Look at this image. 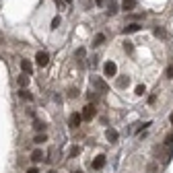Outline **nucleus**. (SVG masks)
Listing matches in <instances>:
<instances>
[{"instance_id": "f257e3e1", "label": "nucleus", "mask_w": 173, "mask_h": 173, "mask_svg": "<svg viewBox=\"0 0 173 173\" xmlns=\"http://www.w3.org/2000/svg\"><path fill=\"white\" fill-rule=\"evenodd\" d=\"M35 60H37V66H48L49 64V54L48 52H37V56H35Z\"/></svg>"}, {"instance_id": "f03ea898", "label": "nucleus", "mask_w": 173, "mask_h": 173, "mask_svg": "<svg viewBox=\"0 0 173 173\" xmlns=\"http://www.w3.org/2000/svg\"><path fill=\"white\" fill-rule=\"evenodd\" d=\"M103 72H105V76H115V74H118V66H115V62H105Z\"/></svg>"}, {"instance_id": "7ed1b4c3", "label": "nucleus", "mask_w": 173, "mask_h": 173, "mask_svg": "<svg viewBox=\"0 0 173 173\" xmlns=\"http://www.w3.org/2000/svg\"><path fill=\"white\" fill-rule=\"evenodd\" d=\"M93 87H97V89L101 91V93H105V91L109 89V87H107V83H105V80L101 79V76H93Z\"/></svg>"}, {"instance_id": "20e7f679", "label": "nucleus", "mask_w": 173, "mask_h": 173, "mask_svg": "<svg viewBox=\"0 0 173 173\" xmlns=\"http://www.w3.org/2000/svg\"><path fill=\"white\" fill-rule=\"evenodd\" d=\"M80 122H83V118H80V114H76V111H74V114H70V118H68V124L72 126V128H79V126H80Z\"/></svg>"}, {"instance_id": "39448f33", "label": "nucleus", "mask_w": 173, "mask_h": 173, "mask_svg": "<svg viewBox=\"0 0 173 173\" xmlns=\"http://www.w3.org/2000/svg\"><path fill=\"white\" fill-rule=\"evenodd\" d=\"M93 115H95V107H93V105H87V107L83 109L80 118H83V120H93Z\"/></svg>"}, {"instance_id": "423d86ee", "label": "nucleus", "mask_w": 173, "mask_h": 173, "mask_svg": "<svg viewBox=\"0 0 173 173\" xmlns=\"http://www.w3.org/2000/svg\"><path fill=\"white\" fill-rule=\"evenodd\" d=\"M105 167V155H99L93 161V169H103Z\"/></svg>"}, {"instance_id": "0eeeda50", "label": "nucleus", "mask_w": 173, "mask_h": 173, "mask_svg": "<svg viewBox=\"0 0 173 173\" xmlns=\"http://www.w3.org/2000/svg\"><path fill=\"white\" fill-rule=\"evenodd\" d=\"M21 70H23L25 74H31V72H33V66H31L29 60H21Z\"/></svg>"}, {"instance_id": "6e6552de", "label": "nucleus", "mask_w": 173, "mask_h": 173, "mask_svg": "<svg viewBox=\"0 0 173 173\" xmlns=\"http://www.w3.org/2000/svg\"><path fill=\"white\" fill-rule=\"evenodd\" d=\"M105 138H107L109 142H118V132H115L114 128H107V132H105Z\"/></svg>"}, {"instance_id": "1a4fd4ad", "label": "nucleus", "mask_w": 173, "mask_h": 173, "mask_svg": "<svg viewBox=\"0 0 173 173\" xmlns=\"http://www.w3.org/2000/svg\"><path fill=\"white\" fill-rule=\"evenodd\" d=\"M134 6H136V0H124L122 2V10H126V13L134 10Z\"/></svg>"}, {"instance_id": "9d476101", "label": "nucleus", "mask_w": 173, "mask_h": 173, "mask_svg": "<svg viewBox=\"0 0 173 173\" xmlns=\"http://www.w3.org/2000/svg\"><path fill=\"white\" fill-rule=\"evenodd\" d=\"M17 83H19V87H21V89H25V87L29 84V76H27V74H21L19 79H17Z\"/></svg>"}, {"instance_id": "9b49d317", "label": "nucleus", "mask_w": 173, "mask_h": 173, "mask_svg": "<svg viewBox=\"0 0 173 173\" xmlns=\"http://www.w3.org/2000/svg\"><path fill=\"white\" fill-rule=\"evenodd\" d=\"M31 161H35V163L43 161V153H41V150H33V153H31Z\"/></svg>"}, {"instance_id": "f8f14e48", "label": "nucleus", "mask_w": 173, "mask_h": 173, "mask_svg": "<svg viewBox=\"0 0 173 173\" xmlns=\"http://www.w3.org/2000/svg\"><path fill=\"white\" fill-rule=\"evenodd\" d=\"M124 31H126V33H136V31H140V25L138 23H130Z\"/></svg>"}, {"instance_id": "ddd939ff", "label": "nucleus", "mask_w": 173, "mask_h": 173, "mask_svg": "<svg viewBox=\"0 0 173 173\" xmlns=\"http://www.w3.org/2000/svg\"><path fill=\"white\" fill-rule=\"evenodd\" d=\"M105 43V35L103 33H97L95 35V39H93V45H103Z\"/></svg>"}, {"instance_id": "4468645a", "label": "nucleus", "mask_w": 173, "mask_h": 173, "mask_svg": "<svg viewBox=\"0 0 173 173\" xmlns=\"http://www.w3.org/2000/svg\"><path fill=\"white\" fill-rule=\"evenodd\" d=\"M128 83H130L128 76H122V79H118V87H128Z\"/></svg>"}, {"instance_id": "2eb2a0df", "label": "nucleus", "mask_w": 173, "mask_h": 173, "mask_svg": "<svg viewBox=\"0 0 173 173\" xmlns=\"http://www.w3.org/2000/svg\"><path fill=\"white\" fill-rule=\"evenodd\" d=\"M33 142H35V144H41V142H45V134H37V136L33 138Z\"/></svg>"}, {"instance_id": "dca6fc26", "label": "nucleus", "mask_w": 173, "mask_h": 173, "mask_svg": "<svg viewBox=\"0 0 173 173\" xmlns=\"http://www.w3.org/2000/svg\"><path fill=\"white\" fill-rule=\"evenodd\" d=\"M21 99H27V101H31V99H33V95H31V93H27L25 89H21Z\"/></svg>"}, {"instance_id": "f3484780", "label": "nucleus", "mask_w": 173, "mask_h": 173, "mask_svg": "<svg viewBox=\"0 0 173 173\" xmlns=\"http://www.w3.org/2000/svg\"><path fill=\"white\" fill-rule=\"evenodd\" d=\"M124 49H126L128 54H132V52H134V45H132V41H126V43H124Z\"/></svg>"}, {"instance_id": "a211bd4d", "label": "nucleus", "mask_w": 173, "mask_h": 173, "mask_svg": "<svg viewBox=\"0 0 173 173\" xmlns=\"http://www.w3.org/2000/svg\"><path fill=\"white\" fill-rule=\"evenodd\" d=\"M146 93V87H144V84H138V87H136V95H144Z\"/></svg>"}, {"instance_id": "6ab92c4d", "label": "nucleus", "mask_w": 173, "mask_h": 173, "mask_svg": "<svg viewBox=\"0 0 173 173\" xmlns=\"http://www.w3.org/2000/svg\"><path fill=\"white\" fill-rule=\"evenodd\" d=\"M60 25V17H54V21H52V29H58Z\"/></svg>"}, {"instance_id": "aec40b11", "label": "nucleus", "mask_w": 173, "mask_h": 173, "mask_svg": "<svg viewBox=\"0 0 173 173\" xmlns=\"http://www.w3.org/2000/svg\"><path fill=\"white\" fill-rule=\"evenodd\" d=\"M155 35H157V37H165V31L161 29V27H157V29H155Z\"/></svg>"}, {"instance_id": "412c9836", "label": "nucleus", "mask_w": 173, "mask_h": 173, "mask_svg": "<svg viewBox=\"0 0 173 173\" xmlns=\"http://www.w3.org/2000/svg\"><path fill=\"white\" fill-rule=\"evenodd\" d=\"M79 153H80V148H79V146H72V150H70V157H76Z\"/></svg>"}, {"instance_id": "4be33fe9", "label": "nucleus", "mask_w": 173, "mask_h": 173, "mask_svg": "<svg viewBox=\"0 0 173 173\" xmlns=\"http://www.w3.org/2000/svg\"><path fill=\"white\" fill-rule=\"evenodd\" d=\"M165 144H167V146H171V144H173V134H169L167 138H165Z\"/></svg>"}, {"instance_id": "5701e85b", "label": "nucleus", "mask_w": 173, "mask_h": 173, "mask_svg": "<svg viewBox=\"0 0 173 173\" xmlns=\"http://www.w3.org/2000/svg\"><path fill=\"white\" fill-rule=\"evenodd\" d=\"M76 56H79V58H84V48H79V52H76Z\"/></svg>"}, {"instance_id": "b1692460", "label": "nucleus", "mask_w": 173, "mask_h": 173, "mask_svg": "<svg viewBox=\"0 0 173 173\" xmlns=\"http://www.w3.org/2000/svg\"><path fill=\"white\" fill-rule=\"evenodd\" d=\"M109 8H111V10H109L111 15H114V13H118V10H115V8H118V4H115V2H111V6H109Z\"/></svg>"}, {"instance_id": "393cba45", "label": "nucleus", "mask_w": 173, "mask_h": 173, "mask_svg": "<svg viewBox=\"0 0 173 173\" xmlns=\"http://www.w3.org/2000/svg\"><path fill=\"white\" fill-rule=\"evenodd\" d=\"M155 101H157V95H150V97H148V103L153 105V103H155Z\"/></svg>"}, {"instance_id": "a878e982", "label": "nucleus", "mask_w": 173, "mask_h": 173, "mask_svg": "<svg viewBox=\"0 0 173 173\" xmlns=\"http://www.w3.org/2000/svg\"><path fill=\"white\" fill-rule=\"evenodd\" d=\"M35 130H43V124H41V122H35Z\"/></svg>"}, {"instance_id": "bb28decb", "label": "nucleus", "mask_w": 173, "mask_h": 173, "mask_svg": "<svg viewBox=\"0 0 173 173\" xmlns=\"http://www.w3.org/2000/svg\"><path fill=\"white\" fill-rule=\"evenodd\" d=\"M27 173H39V171H37V167H31V169H27Z\"/></svg>"}, {"instance_id": "cd10ccee", "label": "nucleus", "mask_w": 173, "mask_h": 173, "mask_svg": "<svg viewBox=\"0 0 173 173\" xmlns=\"http://www.w3.org/2000/svg\"><path fill=\"white\" fill-rule=\"evenodd\" d=\"M167 76H169V79H173V68H169V70H167Z\"/></svg>"}, {"instance_id": "c85d7f7f", "label": "nucleus", "mask_w": 173, "mask_h": 173, "mask_svg": "<svg viewBox=\"0 0 173 173\" xmlns=\"http://www.w3.org/2000/svg\"><path fill=\"white\" fill-rule=\"evenodd\" d=\"M95 2H97V4H99V6H101V4H103V0H95Z\"/></svg>"}, {"instance_id": "c756f323", "label": "nucleus", "mask_w": 173, "mask_h": 173, "mask_svg": "<svg viewBox=\"0 0 173 173\" xmlns=\"http://www.w3.org/2000/svg\"><path fill=\"white\" fill-rule=\"evenodd\" d=\"M169 120H171V124H173V114H171V118H169Z\"/></svg>"}, {"instance_id": "7c9ffc66", "label": "nucleus", "mask_w": 173, "mask_h": 173, "mask_svg": "<svg viewBox=\"0 0 173 173\" xmlns=\"http://www.w3.org/2000/svg\"><path fill=\"white\" fill-rule=\"evenodd\" d=\"M66 2H72V0H66Z\"/></svg>"}]
</instances>
